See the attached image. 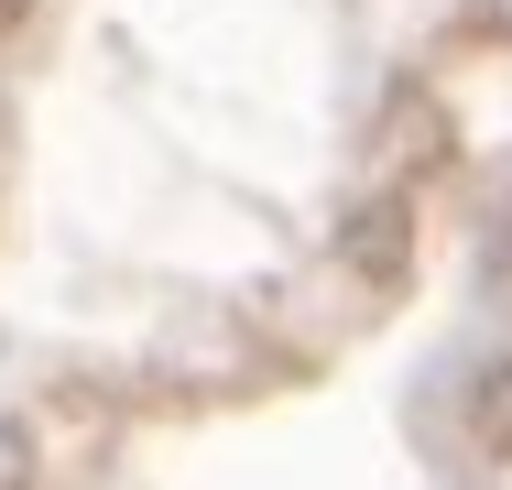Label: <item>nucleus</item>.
<instances>
[{"label": "nucleus", "mask_w": 512, "mask_h": 490, "mask_svg": "<svg viewBox=\"0 0 512 490\" xmlns=\"http://www.w3.org/2000/svg\"><path fill=\"white\" fill-rule=\"evenodd\" d=\"M22 11H33V0H0V33H22Z\"/></svg>", "instance_id": "1"}]
</instances>
